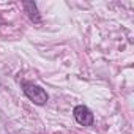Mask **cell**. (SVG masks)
Segmentation results:
<instances>
[{
  "instance_id": "cell-1",
  "label": "cell",
  "mask_w": 134,
  "mask_h": 134,
  "mask_svg": "<svg viewBox=\"0 0 134 134\" xmlns=\"http://www.w3.org/2000/svg\"><path fill=\"white\" fill-rule=\"evenodd\" d=\"M24 93L27 95V98L30 101H33L35 104H44L47 101V93L40 87V85H35L32 82H25L24 84Z\"/></svg>"
},
{
  "instance_id": "cell-2",
  "label": "cell",
  "mask_w": 134,
  "mask_h": 134,
  "mask_svg": "<svg viewBox=\"0 0 134 134\" xmlns=\"http://www.w3.org/2000/svg\"><path fill=\"white\" fill-rule=\"evenodd\" d=\"M74 118L79 125H84V126H90L93 123V114L88 107L85 106H76L74 107Z\"/></svg>"
},
{
  "instance_id": "cell-3",
  "label": "cell",
  "mask_w": 134,
  "mask_h": 134,
  "mask_svg": "<svg viewBox=\"0 0 134 134\" xmlns=\"http://www.w3.org/2000/svg\"><path fill=\"white\" fill-rule=\"evenodd\" d=\"M24 7L29 10V16H30V19H33V21L38 22L40 18H38V14H36V7H35V3H32V2H25Z\"/></svg>"
}]
</instances>
